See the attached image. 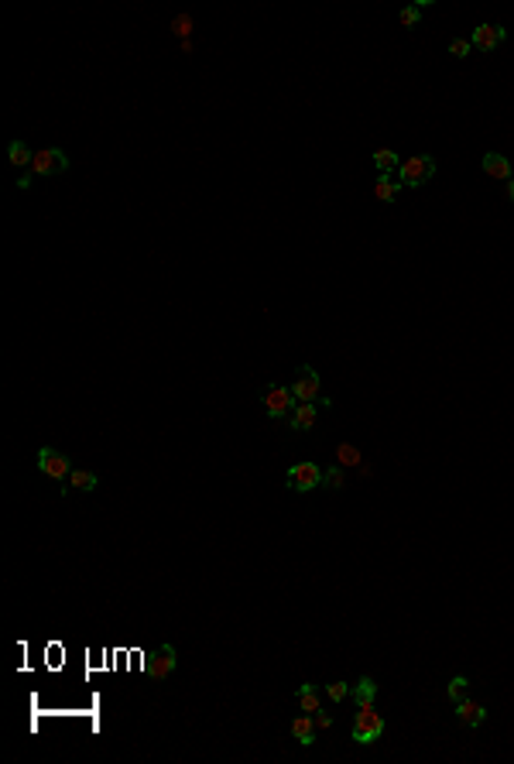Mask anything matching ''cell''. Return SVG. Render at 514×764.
I'll list each match as a JSON object with an SVG mask.
<instances>
[{
	"label": "cell",
	"instance_id": "24",
	"mask_svg": "<svg viewBox=\"0 0 514 764\" xmlns=\"http://www.w3.org/2000/svg\"><path fill=\"white\" fill-rule=\"evenodd\" d=\"M326 692H329V699H333V703H343V699H346L354 689L346 686V682H329V686H326Z\"/></svg>",
	"mask_w": 514,
	"mask_h": 764
},
{
	"label": "cell",
	"instance_id": "27",
	"mask_svg": "<svg viewBox=\"0 0 514 764\" xmlns=\"http://www.w3.org/2000/svg\"><path fill=\"white\" fill-rule=\"evenodd\" d=\"M316 726H319V730H329V726H333V716L319 709V713H316Z\"/></svg>",
	"mask_w": 514,
	"mask_h": 764
},
{
	"label": "cell",
	"instance_id": "18",
	"mask_svg": "<svg viewBox=\"0 0 514 764\" xmlns=\"http://www.w3.org/2000/svg\"><path fill=\"white\" fill-rule=\"evenodd\" d=\"M405 185L398 182V175H377V185H374V196L381 199V202H395L398 199V192H401Z\"/></svg>",
	"mask_w": 514,
	"mask_h": 764
},
{
	"label": "cell",
	"instance_id": "15",
	"mask_svg": "<svg viewBox=\"0 0 514 764\" xmlns=\"http://www.w3.org/2000/svg\"><path fill=\"white\" fill-rule=\"evenodd\" d=\"M298 709H302V713H312V716H316L319 709H322V699H319V689L312 686V682H302V686H298Z\"/></svg>",
	"mask_w": 514,
	"mask_h": 764
},
{
	"label": "cell",
	"instance_id": "10",
	"mask_svg": "<svg viewBox=\"0 0 514 764\" xmlns=\"http://www.w3.org/2000/svg\"><path fill=\"white\" fill-rule=\"evenodd\" d=\"M504 28L501 24H480V28H474V35H470V45L474 48H480V52H494L497 45L504 41Z\"/></svg>",
	"mask_w": 514,
	"mask_h": 764
},
{
	"label": "cell",
	"instance_id": "17",
	"mask_svg": "<svg viewBox=\"0 0 514 764\" xmlns=\"http://www.w3.org/2000/svg\"><path fill=\"white\" fill-rule=\"evenodd\" d=\"M7 161L28 172V168H31V161H35V151H31L24 141H11V144H7Z\"/></svg>",
	"mask_w": 514,
	"mask_h": 764
},
{
	"label": "cell",
	"instance_id": "5",
	"mask_svg": "<svg viewBox=\"0 0 514 764\" xmlns=\"http://www.w3.org/2000/svg\"><path fill=\"white\" fill-rule=\"evenodd\" d=\"M322 476H326V473H322V466L305 459V463H298V466H292V470H288L285 484L295 490V493H309V490L322 487Z\"/></svg>",
	"mask_w": 514,
	"mask_h": 764
},
{
	"label": "cell",
	"instance_id": "22",
	"mask_svg": "<svg viewBox=\"0 0 514 764\" xmlns=\"http://www.w3.org/2000/svg\"><path fill=\"white\" fill-rule=\"evenodd\" d=\"M337 459L343 463V466H360V452H356L354 446H346V442L337 446Z\"/></svg>",
	"mask_w": 514,
	"mask_h": 764
},
{
	"label": "cell",
	"instance_id": "23",
	"mask_svg": "<svg viewBox=\"0 0 514 764\" xmlns=\"http://www.w3.org/2000/svg\"><path fill=\"white\" fill-rule=\"evenodd\" d=\"M343 484H346L343 466H329V470H326V476H322V487H329V490H339Z\"/></svg>",
	"mask_w": 514,
	"mask_h": 764
},
{
	"label": "cell",
	"instance_id": "12",
	"mask_svg": "<svg viewBox=\"0 0 514 764\" xmlns=\"http://www.w3.org/2000/svg\"><path fill=\"white\" fill-rule=\"evenodd\" d=\"M292 737H295L302 747H312V744H316V737H319L316 716H312V713H302V716H295V720H292Z\"/></svg>",
	"mask_w": 514,
	"mask_h": 764
},
{
	"label": "cell",
	"instance_id": "16",
	"mask_svg": "<svg viewBox=\"0 0 514 764\" xmlns=\"http://www.w3.org/2000/svg\"><path fill=\"white\" fill-rule=\"evenodd\" d=\"M371 161L377 165V175H395L398 168H401V158L391 148H377L374 155H371Z\"/></svg>",
	"mask_w": 514,
	"mask_h": 764
},
{
	"label": "cell",
	"instance_id": "11",
	"mask_svg": "<svg viewBox=\"0 0 514 764\" xmlns=\"http://www.w3.org/2000/svg\"><path fill=\"white\" fill-rule=\"evenodd\" d=\"M480 168H483L491 178H501V182H511L514 178V165L504 155H497V151H487L483 161H480Z\"/></svg>",
	"mask_w": 514,
	"mask_h": 764
},
{
	"label": "cell",
	"instance_id": "13",
	"mask_svg": "<svg viewBox=\"0 0 514 764\" xmlns=\"http://www.w3.org/2000/svg\"><path fill=\"white\" fill-rule=\"evenodd\" d=\"M456 716H459V724L463 726H480L483 720H487V709L476 703V699H463V703H456Z\"/></svg>",
	"mask_w": 514,
	"mask_h": 764
},
{
	"label": "cell",
	"instance_id": "8",
	"mask_svg": "<svg viewBox=\"0 0 514 764\" xmlns=\"http://www.w3.org/2000/svg\"><path fill=\"white\" fill-rule=\"evenodd\" d=\"M175 645H161L151 658H148V665H144V672L151 675V679H168L172 672H175Z\"/></svg>",
	"mask_w": 514,
	"mask_h": 764
},
{
	"label": "cell",
	"instance_id": "25",
	"mask_svg": "<svg viewBox=\"0 0 514 764\" xmlns=\"http://www.w3.org/2000/svg\"><path fill=\"white\" fill-rule=\"evenodd\" d=\"M470 48H474L470 38H453L449 41V55H456V59H466V55H470Z\"/></svg>",
	"mask_w": 514,
	"mask_h": 764
},
{
	"label": "cell",
	"instance_id": "1",
	"mask_svg": "<svg viewBox=\"0 0 514 764\" xmlns=\"http://www.w3.org/2000/svg\"><path fill=\"white\" fill-rule=\"evenodd\" d=\"M432 175H435L432 155H415V158H408V161H401V168H398V182L405 189H418V185L432 182Z\"/></svg>",
	"mask_w": 514,
	"mask_h": 764
},
{
	"label": "cell",
	"instance_id": "2",
	"mask_svg": "<svg viewBox=\"0 0 514 764\" xmlns=\"http://www.w3.org/2000/svg\"><path fill=\"white\" fill-rule=\"evenodd\" d=\"M354 741L356 744H374L377 737L384 733V716L374 709V703H367V706H360V713H356V720H354Z\"/></svg>",
	"mask_w": 514,
	"mask_h": 764
},
{
	"label": "cell",
	"instance_id": "19",
	"mask_svg": "<svg viewBox=\"0 0 514 764\" xmlns=\"http://www.w3.org/2000/svg\"><path fill=\"white\" fill-rule=\"evenodd\" d=\"M350 696H354V703H356V706L374 703V699H377V682L371 679V675H363V679H360V682L354 686V692H350Z\"/></svg>",
	"mask_w": 514,
	"mask_h": 764
},
{
	"label": "cell",
	"instance_id": "28",
	"mask_svg": "<svg viewBox=\"0 0 514 764\" xmlns=\"http://www.w3.org/2000/svg\"><path fill=\"white\" fill-rule=\"evenodd\" d=\"M508 199H511V202H514V178H511V182H508Z\"/></svg>",
	"mask_w": 514,
	"mask_h": 764
},
{
	"label": "cell",
	"instance_id": "3",
	"mask_svg": "<svg viewBox=\"0 0 514 764\" xmlns=\"http://www.w3.org/2000/svg\"><path fill=\"white\" fill-rule=\"evenodd\" d=\"M28 172L35 178L62 175V172H69V155L62 148H41V151H35V161H31Z\"/></svg>",
	"mask_w": 514,
	"mask_h": 764
},
{
	"label": "cell",
	"instance_id": "6",
	"mask_svg": "<svg viewBox=\"0 0 514 764\" xmlns=\"http://www.w3.org/2000/svg\"><path fill=\"white\" fill-rule=\"evenodd\" d=\"M76 470L72 459L62 449H52V446H41L38 449V473L52 476V480H69V473Z\"/></svg>",
	"mask_w": 514,
	"mask_h": 764
},
{
	"label": "cell",
	"instance_id": "21",
	"mask_svg": "<svg viewBox=\"0 0 514 764\" xmlns=\"http://www.w3.org/2000/svg\"><path fill=\"white\" fill-rule=\"evenodd\" d=\"M466 689H470V679H466V675H453V679H449V686H446V692H449V699H453V706H456V703H463V699H466Z\"/></svg>",
	"mask_w": 514,
	"mask_h": 764
},
{
	"label": "cell",
	"instance_id": "4",
	"mask_svg": "<svg viewBox=\"0 0 514 764\" xmlns=\"http://www.w3.org/2000/svg\"><path fill=\"white\" fill-rule=\"evenodd\" d=\"M261 405H264V412L268 418H285L288 412H295V394L292 388H285V384H268V391L261 394Z\"/></svg>",
	"mask_w": 514,
	"mask_h": 764
},
{
	"label": "cell",
	"instance_id": "26",
	"mask_svg": "<svg viewBox=\"0 0 514 764\" xmlns=\"http://www.w3.org/2000/svg\"><path fill=\"white\" fill-rule=\"evenodd\" d=\"M172 31H175L178 38H185V35L192 31V18H189V14H178V18L172 21Z\"/></svg>",
	"mask_w": 514,
	"mask_h": 764
},
{
	"label": "cell",
	"instance_id": "9",
	"mask_svg": "<svg viewBox=\"0 0 514 764\" xmlns=\"http://www.w3.org/2000/svg\"><path fill=\"white\" fill-rule=\"evenodd\" d=\"M319 408H329V398H322V401H302V405H295V412H292V418H288L292 432H309V429H312V425H316Z\"/></svg>",
	"mask_w": 514,
	"mask_h": 764
},
{
	"label": "cell",
	"instance_id": "7",
	"mask_svg": "<svg viewBox=\"0 0 514 764\" xmlns=\"http://www.w3.org/2000/svg\"><path fill=\"white\" fill-rule=\"evenodd\" d=\"M292 394H295V401H322V381H319L316 367H309V364H302L298 367V377L295 384H292Z\"/></svg>",
	"mask_w": 514,
	"mask_h": 764
},
{
	"label": "cell",
	"instance_id": "20",
	"mask_svg": "<svg viewBox=\"0 0 514 764\" xmlns=\"http://www.w3.org/2000/svg\"><path fill=\"white\" fill-rule=\"evenodd\" d=\"M429 7V0H422V4H408V7H401V14H398V21L405 24V28H415L418 21H422V11Z\"/></svg>",
	"mask_w": 514,
	"mask_h": 764
},
{
	"label": "cell",
	"instance_id": "14",
	"mask_svg": "<svg viewBox=\"0 0 514 764\" xmlns=\"http://www.w3.org/2000/svg\"><path fill=\"white\" fill-rule=\"evenodd\" d=\"M99 487V476L93 470H72L69 473V484L62 487V497H69L72 490H97Z\"/></svg>",
	"mask_w": 514,
	"mask_h": 764
}]
</instances>
